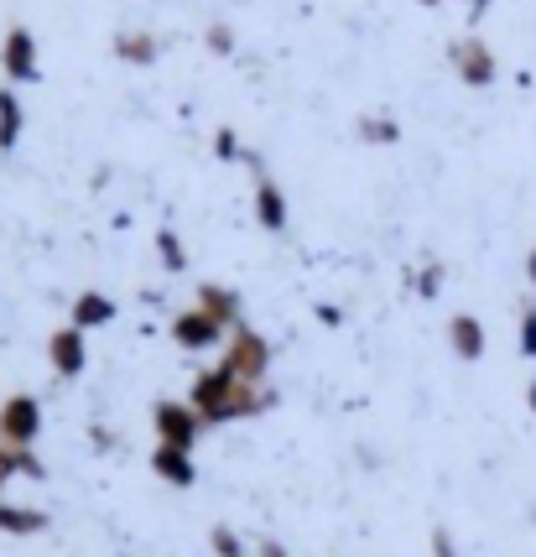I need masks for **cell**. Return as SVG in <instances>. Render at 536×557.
I'll return each instance as SVG.
<instances>
[{
    "instance_id": "21",
    "label": "cell",
    "mask_w": 536,
    "mask_h": 557,
    "mask_svg": "<svg viewBox=\"0 0 536 557\" xmlns=\"http://www.w3.org/2000/svg\"><path fill=\"white\" fill-rule=\"evenodd\" d=\"M214 157H220V162H245V146H240V136H235L229 125L214 131Z\"/></svg>"
},
{
    "instance_id": "30",
    "label": "cell",
    "mask_w": 536,
    "mask_h": 557,
    "mask_svg": "<svg viewBox=\"0 0 536 557\" xmlns=\"http://www.w3.org/2000/svg\"><path fill=\"white\" fill-rule=\"evenodd\" d=\"M463 5H474V11H485V5H495V0H463Z\"/></svg>"
},
{
    "instance_id": "26",
    "label": "cell",
    "mask_w": 536,
    "mask_h": 557,
    "mask_svg": "<svg viewBox=\"0 0 536 557\" xmlns=\"http://www.w3.org/2000/svg\"><path fill=\"white\" fill-rule=\"evenodd\" d=\"M317 323H323V329H339V323H344V313H339V308H334V302H317Z\"/></svg>"
},
{
    "instance_id": "1",
    "label": "cell",
    "mask_w": 536,
    "mask_h": 557,
    "mask_svg": "<svg viewBox=\"0 0 536 557\" xmlns=\"http://www.w3.org/2000/svg\"><path fill=\"white\" fill-rule=\"evenodd\" d=\"M188 401H194V412L203 417V428H224V422L261 417L276 396H271V391H261V386H245L229 364H209V370H198Z\"/></svg>"
},
{
    "instance_id": "11",
    "label": "cell",
    "mask_w": 536,
    "mask_h": 557,
    "mask_svg": "<svg viewBox=\"0 0 536 557\" xmlns=\"http://www.w3.org/2000/svg\"><path fill=\"white\" fill-rule=\"evenodd\" d=\"M151 474H157L162 485L188 490V485H194V480H198L194 454H188V448H172V443H157V448H151Z\"/></svg>"
},
{
    "instance_id": "3",
    "label": "cell",
    "mask_w": 536,
    "mask_h": 557,
    "mask_svg": "<svg viewBox=\"0 0 536 557\" xmlns=\"http://www.w3.org/2000/svg\"><path fill=\"white\" fill-rule=\"evenodd\" d=\"M151 428H157V443H172V448H188V454H194L198 433H203V417L194 412V401L162 396V401L151 407Z\"/></svg>"
},
{
    "instance_id": "13",
    "label": "cell",
    "mask_w": 536,
    "mask_h": 557,
    "mask_svg": "<svg viewBox=\"0 0 536 557\" xmlns=\"http://www.w3.org/2000/svg\"><path fill=\"white\" fill-rule=\"evenodd\" d=\"M42 532H48V510L0 500V536H42Z\"/></svg>"
},
{
    "instance_id": "31",
    "label": "cell",
    "mask_w": 536,
    "mask_h": 557,
    "mask_svg": "<svg viewBox=\"0 0 536 557\" xmlns=\"http://www.w3.org/2000/svg\"><path fill=\"white\" fill-rule=\"evenodd\" d=\"M416 5H442V0H416Z\"/></svg>"
},
{
    "instance_id": "19",
    "label": "cell",
    "mask_w": 536,
    "mask_h": 557,
    "mask_svg": "<svg viewBox=\"0 0 536 557\" xmlns=\"http://www.w3.org/2000/svg\"><path fill=\"white\" fill-rule=\"evenodd\" d=\"M151 240H157V261H162V271H172V276L188 271V250H183V240H177V230H157Z\"/></svg>"
},
{
    "instance_id": "28",
    "label": "cell",
    "mask_w": 536,
    "mask_h": 557,
    "mask_svg": "<svg viewBox=\"0 0 536 557\" xmlns=\"http://www.w3.org/2000/svg\"><path fill=\"white\" fill-rule=\"evenodd\" d=\"M261 557H287V553H282V542H261Z\"/></svg>"
},
{
    "instance_id": "5",
    "label": "cell",
    "mask_w": 536,
    "mask_h": 557,
    "mask_svg": "<svg viewBox=\"0 0 536 557\" xmlns=\"http://www.w3.org/2000/svg\"><path fill=\"white\" fill-rule=\"evenodd\" d=\"M245 168L255 172V198H250V203H255V224H261L266 235H282V230L292 224V203H287V194L266 177V168H261L255 151H245Z\"/></svg>"
},
{
    "instance_id": "9",
    "label": "cell",
    "mask_w": 536,
    "mask_h": 557,
    "mask_svg": "<svg viewBox=\"0 0 536 557\" xmlns=\"http://www.w3.org/2000/svg\"><path fill=\"white\" fill-rule=\"evenodd\" d=\"M48 364H52V375L78 381V375H84V364H89V334H84V329H74V323L52 329V334H48Z\"/></svg>"
},
{
    "instance_id": "6",
    "label": "cell",
    "mask_w": 536,
    "mask_h": 557,
    "mask_svg": "<svg viewBox=\"0 0 536 557\" xmlns=\"http://www.w3.org/2000/svg\"><path fill=\"white\" fill-rule=\"evenodd\" d=\"M0 69H5V84H37L42 78V52H37V37L26 26H11L5 42H0Z\"/></svg>"
},
{
    "instance_id": "4",
    "label": "cell",
    "mask_w": 536,
    "mask_h": 557,
    "mask_svg": "<svg viewBox=\"0 0 536 557\" xmlns=\"http://www.w3.org/2000/svg\"><path fill=\"white\" fill-rule=\"evenodd\" d=\"M37 433H42V401H37V396H26V391L5 396V401H0V443H11V448H32Z\"/></svg>"
},
{
    "instance_id": "15",
    "label": "cell",
    "mask_w": 536,
    "mask_h": 557,
    "mask_svg": "<svg viewBox=\"0 0 536 557\" xmlns=\"http://www.w3.org/2000/svg\"><path fill=\"white\" fill-rule=\"evenodd\" d=\"M22 125H26V110H22V99H16V89L5 84L0 89V157H11L22 146Z\"/></svg>"
},
{
    "instance_id": "27",
    "label": "cell",
    "mask_w": 536,
    "mask_h": 557,
    "mask_svg": "<svg viewBox=\"0 0 536 557\" xmlns=\"http://www.w3.org/2000/svg\"><path fill=\"white\" fill-rule=\"evenodd\" d=\"M526 282H532V287H536V245H532V250H526Z\"/></svg>"
},
{
    "instance_id": "18",
    "label": "cell",
    "mask_w": 536,
    "mask_h": 557,
    "mask_svg": "<svg viewBox=\"0 0 536 557\" xmlns=\"http://www.w3.org/2000/svg\"><path fill=\"white\" fill-rule=\"evenodd\" d=\"M354 136H360L365 146H396L401 141V125L390 121V115H375V110H370V115H360Z\"/></svg>"
},
{
    "instance_id": "24",
    "label": "cell",
    "mask_w": 536,
    "mask_h": 557,
    "mask_svg": "<svg viewBox=\"0 0 536 557\" xmlns=\"http://www.w3.org/2000/svg\"><path fill=\"white\" fill-rule=\"evenodd\" d=\"M515 344H521V355H526V360H536V302L521 313V339Z\"/></svg>"
},
{
    "instance_id": "12",
    "label": "cell",
    "mask_w": 536,
    "mask_h": 557,
    "mask_svg": "<svg viewBox=\"0 0 536 557\" xmlns=\"http://www.w3.org/2000/svg\"><path fill=\"white\" fill-rule=\"evenodd\" d=\"M115 58L130 63V69H151V63L162 58V42L151 37L147 26H121V32H115Z\"/></svg>"
},
{
    "instance_id": "29",
    "label": "cell",
    "mask_w": 536,
    "mask_h": 557,
    "mask_svg": "<svg viewBox=\"0 0 536 557\" xmlns=\"http://www.w3.org/2000/svg\"><path fill=\"white\" fill-rule=\"evenodd\" d=\"M526 407H532V417H536V381L526 386Z\"/></svg>"
},
{
    "instance_id": "16",
    "label": "cell",
    "mask_w": 536,
    "mask_h": 557,
    "mask_svg": "<svg viewBox=\"0 0 536 557\" xmlns=\"http://www.w3.org/2000/svg\"><path fill=\"white\" fill-rule=\"evenodd\" d=\"M74 329H84V334H89V329H104V323H115V302H110V297H104V292H78L74 297Z\"/></svg>"
},
{
    "instance_id": "22",
    "label": "cell",
    "mask_w": 536,
    "mask_h": 557,
    "mask_svg": "<svg viewBox=\"0 0 536 557\" xmlns=\"http://www.w3.org/2000/svg\"><path fill=\"white\" fill-rule=\"evenodd\" d=\"M203 48L220 52V58H229V52H235V32H229L224 22H209V32H203Z\"/></svg>"
},
{
    "instance_id": "2",
    "label": "cell",
    "mask_w": 536,
    "mask_h": 557,
    "mask_svg": "<svg viewBox=\"0 0 536 557\" xmlns=\"http://www.w3.org/2000/svg\"><path fill=\"white\" fill-rule=\"evenodd\" d=\"M220 364H229L245 386H261V381H266V370H271V344L261 339L255 329H245V323H240V329H229Z\"/></svg>"
},
{
    "instance_id": "20",
    "label": "cell",
    "mask_w": 536,
    "mask_h": 557,
    "mask_svg": "<svg viewBox=\"0 0 536 557\" xmlns=\"http://www.w3.org/2000/svg\"><path fill=\"white\" fill-rule=\"evenodd\" d=\"M209 547H214V557H245V542L235 536V527H214V532H209Z\"/></svg>"
},
{
    "instance_id": "17",
    "label": "cell",
    "mask_w": 536,
    "mask_h": 557,
    "mask_svg": "<svg viewBox=\"0 0 536 557\" xmlns=\"http://www.w3.org/2000/svg\"><path fill=\"white\" fill-rule=\"evenodd\" d=\"M198 308L214 313L224 329H240V297L229 287H220V282H203V287H198Z\"/></svg>"
},
{
    "instance_id": "8",
    "label": "cell",
    "mask_w": 536,
    "mask_h": 557,
    "mask_svg": "<svg viewBox=\"0 0 536 557\" xmlns=\"http://www.w3.org/2000/svg\"><path fill=\"white\" fill-rule=\"evenodd\" d=\"M448 58H453V73H459L469 89H489V84L500 78V63H495V52H489L485 37H459V42L448 48Z\"/></svg>"
},
{
    "instance_id": "7",
    "label": "cell",
    "mask_w": 536,
    "mask_h": 557,
    "mask_svg": "<svg viewBox=\"0 0 536 557\" xmlns=\"http://www.w3.org/2000/svg\"><path fill=\"white\" fill-rule=\"evenodd\" d=\"M167 334H172V344H177V349H194V355H198V349H220V339H229V329H224L214 313H203L198 302L172 318Z\"/></svg>"
},
{
    "instance_id": "23",
    "label": "cell",
    "mask_w": 536,
    "mask_h": 557,
    "mask_svg": "<svg viewBox=\"0 0 536 557\" xmlns=\"http://www.w3.org/2000/svg\"><path fill=\"white\" fill-rule=\"evenodd\" d=\"M412 287H416V297H427V302H433V297L442 292V267H422Z\"/></svg>"
},
{
    "instance_id": "14",
    "label": "cell",
    "mask_w": 536,
    "mask_h": 557,
    "mask_svg": "<svg viewBox=\"0 0 536 557\" xmlns=\"http://www.w3.org/2000/svg\"><path fill=\"white\" fill-rule=\"evenodd\" d=\"M48 474V463L37 459L32 448H11V443H0V490L11 485V480H42Z\"/></svg>"
},
{
    "instance_id": "10",
    "label": "cell",
    "mask_w": 536,
    "mask_h": 557,
    "mask_svg": "<svg viewBox=\"0 0 536 557\" xmlns=\"http://www.w3.org/2000/svg\"><path fill=\"white\" fill-rule=\"evenodd\" d=\"M448 349L459 355V360H485V349H489V334H485V323L474 313H453L448 318Z\"/></svg>"
},
{
    "instance_id": "25",
    "label": "cell",
    "mask_w": 536,
    "mask_h": 557,
    "mask_svg": "<svg viewBox=\"0 0 536 557\" xmlns=\"http://www.w3.org/2000/svg\"><path fill=\"white\" fill-rule=\"evenodd\" d=\"M433 557H459V547H453V536L442 532V527L433 532Z\"/></svg>"
}]
</instances>
